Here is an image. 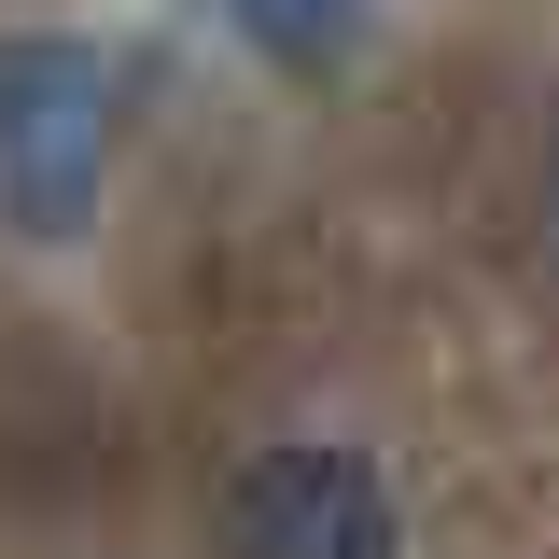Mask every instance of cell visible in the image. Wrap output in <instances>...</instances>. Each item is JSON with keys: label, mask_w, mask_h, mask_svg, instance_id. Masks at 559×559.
Masks as SVG:
<instances>
[{"label": "cell", "mask_w": 559, "mask_h": 559, "mask_svg": "<svg viewBox=\"0 0 559 559\" xmlns=\"http://www.w3.org/2000/svg\"><path fill=\"white\" fill-rule=\"evenodd\" d=\"M224 14H238V28H252L280 70H336L349 43L378 28V0H224Z\"/></svg>", "instance_id": "3"}, {"label": "cell", "mask_w": 559, "mask_h": 559, "mask_svg": "<svg viewBox=\"0 0 559 559\" xmlns=\"http://www.w3.org/2000/svg\"><path fill=\"white\" fill-rule=\"evenodd\" d=\"M98 168H112V70L57 28H0V224L84 238Z\"/></svg>", "instance_id": "1"}, {"label": "cell", "mask_w": 559, "mask_h": 559, "mask_svg": "<svg viewBox=\"0 0 559 559\" xmlns=\"http://www.w3.org/2000/svg\"><path fill=\"white\" fill-rule=\"evenodd\" d=\"M224 559H392V489L364 448H252L224 489Z\"/></svg>", "instance_id": "2"}]
</instances>
